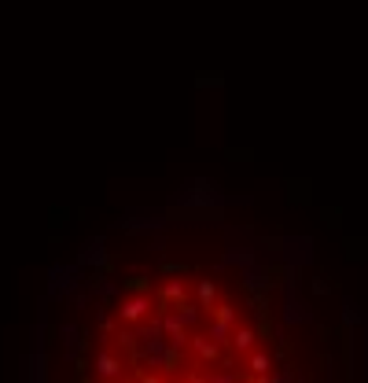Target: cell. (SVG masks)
I'll use <instances>...</instances> for the list:
<instances>
[{
    "label": "cell",
    "instance_id": "cell-1",
    "mask_svg": "<svg viewBox=\"0 0 368 383\" xmlns=\"http://www.w3.org/2000/svg\"><path fill=\"white\" fill-rule=\"evenodd\" d=\"M133 369V354L118 343H103L93 357V379L96 383H125Z\"/></svg>",
    "mask_w": 368,
    "mask_h": 383
},
{
    "label": "cell",
    "instance_id": "cell-2",
    "mask_svg": "<svg viewBox=\"0 0 368 383\" xmlns=\"http://www.w3.org/2000/svg\"><path fill=\"white\" fill-rule=\"evenodd\" d=\"M159 295L155 291H129V295H122L118 299V306H115V313H118V325H144L147 317H155L159 313Z\"/></svg>",
    "mask_w": 368,
    "mask_h": 383
},
{
    "label": "cell",
    "instance_id": "cell-3",
    "mask_svg": "<svg viewBox=\"0 0 368 383\" xmlns=\"http://www.w3.org/2000/svg\"><path fill=\"white\" fill-rule=\"evenodd\" d=\"M155 295H159L162 306H184L188 303V284L184 280H166Z\"/></svg>",
    "mask_w": 368,
    "mask_h": 383
},
{
    "label": "cell",
    "instance_id": "cell-4",
    "mask_svg": "<svg viewBox=\"0 0 368 383\" xmlns=\"http://www.w3.org/2000/svg\"><path fill=\"white\" fill-rule=\"evenodd\" d=\"M191 350H196L199 361H218V357H221V347L214 343L206 332H196V335H191Z\"/></svg>",
    "mask_w": 368,
    "mask_h": 383
},
{
    "label": "cell",
    "instance_id": "cell-5",
    "mask_svg": "<svg viewBox=\"0 0 368 383\" xmlns=\"http://www.w3.org/2000/svg\"><path fill=\"white\" fill-rule=\"evenodd\" d=\"M247 372L258 376V379L269 376V372H273V357H269V350H251V354H247Z\"/></svg>",
    "mask_w": 368,
    "mask_h": 383
},
{
    "label": "cell",
    "instance_id": "cell-6",
    "mask_svg": "<svg viewBox=\"0 0 368 383\" xmlns=\"http://www.w3.org/2000/svg\"><path fill=\"white\" fill-rule=\"evenodd\" d=\"M206 335H210L218 347H232V325L218 321V317H210V321H206Z\"/></svg>",
    "mask_w": 368,
    "mask_h": 383
},
{
    "label": "cell",
    "instance_id": "cell-7",
    "mask_svg": "<svg viewBox=\"0 0 368 383\" xmlns=\"http://www.w3.org/2000/svg\"><path fill=\"white\" fill-rule=\"evenodd\" d=\"M196 303L210 313L214 306H218V284H214V280H199L196 284Z\"/></svg>",
    "mask_w": 368,
    "mask_h": 383
},
{
    "label": "cell",
    "instance_id": "cell-8",
    "mask_svg": "<svg viewBox=\"0 0 368 383\" xmlns=\"http://www.w3.org/2000/svg\"><path fill=\"white\" fill-rule=\"evenodd\" d=\"M254 328H243V325H236L232 328V350H240V354H251L254 350Z\"/></svg>",
    "mask_w": 368,
    "mask_h": 383
},
{
    "label": "cell",
    "instance_id": "cell-9",
    "mask_svg": "<svg viewBox=\"0 0 368 383\" xmlns=\"http://www.w3.org/2000/svg\"><path fill=\"white\" fill-rule=\"evenodd\" d=\"M210 317H218V321H225V325H240V313H236V306H228V303H218V306H214L210 310Z\"/></svg>",
    "mask_w": 368,
    "mask_h": 383
},
{
    "label": "cell",
    "instance_id": "cell-10",
    "mask_svg": "<svg viewBox=\"0 0 368 383\" xmlns=\"http://www.w3.org/2000/svg\"><path fill=\"white\" fill-rule=\"evenodd\" d=\"M137 379H140V383H166V372H159V369H151V372H147V369H140V372H137Z\"/></svg>",
    "mask_w": 368,
    "mask_h": 383
},
{
    "label": "cell",
    "instance_id": "cell-11",
    "mask_svg": "<svg viewBox=\"0 0 368 383\" xmlns=\"http://www.w3.org/2000/svg\"><path fill=\"white\" fill-rule=\"evenodd\" d=\"M181 383H210V372H206V369H191Z\"/></svg>",
    "mask_w": 368,
    "mask_h": 383
},
{
    "label": "cell",
    "instance_id": "cell-12",
    "mask_svg": "<svg viewBox=\"0 0 368 383\" xmlns=\"http://www.w3.org/2000/svg\"><path fill=\"white\" fill-rule=\"evenodd\" d=\"M236 383H262V379H258V376H251V372H247V376H240V379H236Z\"/></svg>",
    "mask_w": 368,
    "mask_h": 383
},
{
    "label": "cell",
    "instance_id": "cell-13",
    "mask_svg": "<svg viewBox=\"0 0 368 383\" xmlns=\"http://www.w3.org/2000/svg\"><path fill=\"white\" fill-rule=\"evenodd\" d=\"M125 383H140V379H125Z\"/></svg>",
    "mask_w": 368,
    "mask_h": 383
}]
</instances>
